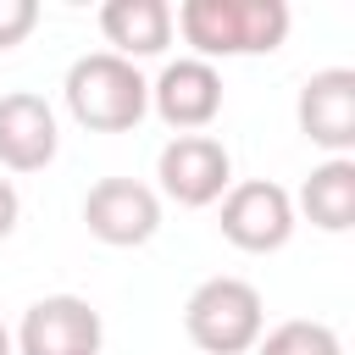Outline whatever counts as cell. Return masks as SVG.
<instances>
[{"label": "cell", "mask_w": 355, "mask_h": 355, "mask_svg": "<svg viewBox=\"0 0 355 355\" xmlns=\"http://www.w3.org/2000/svg\"><path fill=\"white\" fill-rule=\"evenodd\" d=\"M150 105L166 128L178 133H200L216 111H222V78L211 61L200 55H183V61H166L161 78L150 83Z\"/></svg>", "instance_id": "obj_9"}, {"label": "cell", "mask_w": 355, "mask_h": 355, "mask_svg": "<svg viewBox=\"0 0 355 355\" xmlns=\"http://www.w3.org/2000/svg\"><path fill=\"white\" fill-rule=\"evenodd\" d=\"M294 116H300V133L311 144H322L327 155H349V144H355V72L349 67L311 72Z\"/></svg>", "instance_id": "obj_8"}, {"label": "cell", "mask_w": 355, "mask_h": 355, "mask_svg": "<svg viewBox=\"0 0 355 355\" xmlns=\"http://www.w3.org/2000/svg\"><path fill=\"white\" fill-rule=\"evenodd\" d=\"M172 28L194 44L200 61L266 55L288 39V6L283 0H183L172 11Z\"/></svg>", "instance_id": "obj_1"}, {"label": "cell", "mask_w": 355, "mask_h": 355, "mask_svg": "<svg viewBox=\"0 0 355 355\" xmlns=\"http://www.w3.org/2000/svg\"><path fill=\"white\" fill-rule=\"evenodd\" d=\"M155 178H161V194L200 211L211 200H222L233 189V161L222 150V139L211 133H178L161 155H155Z\"/></svg>", "instance_id": "obj_4"}, {"label": "cell", "mask_w": 355, "mask_h": 355, "mask_svg": "<svg viewBox=\"0 0 355 355\" xmlns=\"http://www.w3.org/2000/svg\"><path fill=\"white\" fill-rule=\"evenodd\" d=\"M100 311L78 294H44L17 327V355H100Z\"/></svg>", "instance_id": "obj_7"}, {"label": "cell", "mask_w": 355, "mask_h": 355, "mask_svg": "<svg viewBox=\"0 0 355 355\" xmlns=\"http://www.w3.org/2000/svg\"><path fill=\"white\" fill-rule=\"evenodd\" d=\"M55 144L61 133H55V111L44 94H28V89L0 94V166L39 172L55 161Z\"/></svg>", "instance_id": "obj_10"}, {"label": "cell", "mask_w": 355, "mask_h": 355, "mask_svg": "<svg viewBox=\"0 0 355 355\" xmlns=\"http://www.w3.org/2000/svg\"><path fill=\"white\" fill-rule=\"evenodd\" d=\"M83 222L100 244L111 250H133V244H150L155 227H161V194L139 178H100L89 194H83Z\"/></svg>", "instance_id": "obj_5"}, {"label": "cell", "mask_w": 355, "mask_h": 355, "mask_svg": "<svg viewBox=\"0 0 355 355\" xmlns=\"http://www.w3.org/2000/svg\"><path fill=\"white\" fill-rule=\"evenodd\" d=\"M183 327H189V338L205 355H244V349L261 344L266 311H261L255 283H244V277H205L189 294V305H183Z\"/></svg>", "instance_id": "obj_3"}, {"label": "cell", "mask_w": 355, "mask_h": 355, "mask_svg": "<svg viewBox=\"0 0 355 355\" xmlns=\"http://www.w3.org/2000/svg\"><path fill=\"white\" fill-rule=\"evenodd\" d=\"M255 349L261 355H344V344L327 322H277Z\"/></svg>", "instance_id": "obj_13"}, {"label": "cell", "mask_w": 355, "mask_h": 355, "mask_svg": "<svg viewBox=\"0 0 355 355\" xmlns=\"http://www.w3.org/2000/svg\"><path fill=\"white\" fill-rule=\"evenodd\" d=\"M67 111L89 128V133H128L144 122L150 111V83L139 78L133 61L111 55V50H94V55H78L67 67Z\"/></svg>", "instance_id": "obj_2"}, {"label": "cell", "mask_w": 355, "mask_h": 355, "mask_svg": "<svg viewBox=\"0 0 355 355\" xmlns=\"http://www.w3.org/2000/svg\"><path fill=\"white\" fill-rule=\"evenodd\" d=\"M33 22H39V6L33 0H0V50L22 44L33 33Z\"/></svg>", "instance_id": "obj_14"}, {"label": "cell", "mask_w": 355, "mask_h": 355, "mask_svg": "<svg viewBox=\"0 0 355 355\" xmlns=\"http://www.w3.org/2000/svg\"><path fill=\"white\" fill-rule=\"evenodd\" d=\"M100 33L116 44L111 55H122V61L161 55L172 44V6L166 0H105L100 6Z\"/></svg>", "instance_id": "obj_11"}, {"label": "cell", "mask_w": 355, "mask_h": 355, "mask_svg": "<svg viewBox=\"0 0 355 355\" xmlns=\"http://www.w3.org/2000/svg\"><path fill=\"white\" fill-rule=\"evenodd\" d=\"M0 355H17V344H11V327L0 322Z\"/></svg>", "instance_id": "obj_16"}, {"label": "cell", "mask_w": 355, "mask_h": 355, "mask_svg": "<svg viewBox=\"0 0 355 355\" xmlns=\"http://www.w3.org/2000/svg\"><path fill=\"white\" fill-rule=\"evenodd\" d=\"M288 233H294V200L272 178H250L222 194V239L227 244L266 255V250H283Z\"/></svg>", "instance_id": "obj_6"}, {"label": "cell", "mask_w": 355, "mask_h": 355, "mask_svg": "<svg viewBox=\"0 0 355 355\" xmlns=\"http://www.w3.org/2000/svg\"><path fill=\"white\" fill-rule=\"evenodd\" d=\"M17 189H11V178H0V239H11V227H17Z\"/></svg>", "instance_id": "obj_15"}, {"label": "cell", "mask_w": 355, "mask_h": 355, "mask_svg": "<svg viewBox=\"0 0 355 355\" xmlns=\"http://www.w3.org/2000/svg\"><path fill=\"white\" fill-rule=\"evenodd\" d=\"M300 205H305V216H311L322 233H344V227L355 222V161H349V155H327V161L305 178Z\"/></svg>", "instance_id": "obj_12"}]
</instances>
